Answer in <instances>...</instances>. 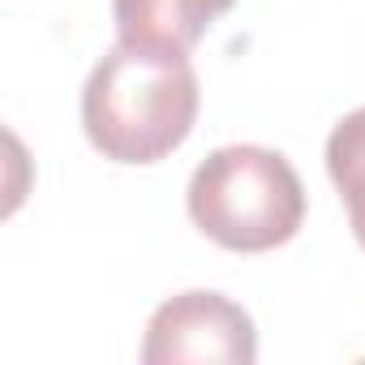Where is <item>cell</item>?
Returning a JSON list of instances; mask_svg holds the SVG:
<instances>
[{
	"mask_svg": "<svg viewBox=\"0 0 365 365\" xmlns=\"http://www.w3.org/2000/svg\"><path fill=\"white\" fill-rule=\"evenodd\" d=\"M198 103L185 52L116 43L82 86V129L112 163H159L194 133Z\"/></svg>",
	"mask_w": 365,
	"mask_h": 365,
	"instance_id": "6da1fadb",
	"label": "cell"
},
{
	"mask_svg": "<svg viewBox=\"0 0 365 365\" xmlns=\"http://www.w3.org/2000/svg\"><path fill=\"white\" fill-rule=\"evenodd\" d=\"M185 207L198 232L215 245L232 254H267L301 232L305 185L279 150L237 142L211 150L194 168Z\"/></svg>",
	"mask_w": 365,
	"mask_h": 365,
	"instance_id": "7a4b0ae2",
	"label": "cell"
},
{
	"mask_svg": "<svg viewBox=\"0 0 365 365\" xmlns=\"http://www.w3.org/2000/svg\"><path fill=\"white\" fill-rule=\"evenodd\" d=\"M146 365H180V361H220V365H254L258 361V331L254 318L228 301L224 292H180L163 301L142 339Z\"/></svg>",
	"mask_w": 365,
	"mask_h": 365,
	"instance_id": "3957f363",
	"label": "cell"
},
{
	"mask_svg": "<svg viewBox=\"0 0 365 365\" xmlns=\"http://www.w3.org/2000/svg\"><path fill=\"white\" fill-rule=\"evenodd\" d=\"M237 0H112L120 43L190 52Z\"/></svg>",
	"mask_w": 365,
	"mask_h": 365,
	"instance_id": "277c9868",
	"label": "cell"
},
{
	"mask_svg": "<svg viewBox=\"0 0 365 365\" xmlns=\"http://www.w3.org/2000/svg\"><path fill=\"white\" fill-rule=\"evenodd\" d=\"M327 172L348 207L356 245L365 250V108L348 112L327 138Z\"/></svg>",
	"mask_w": 365,
	"mask_h": 365,
	"instance_id": "5b68a950",
	"label": "cell"
}]
</instances>
